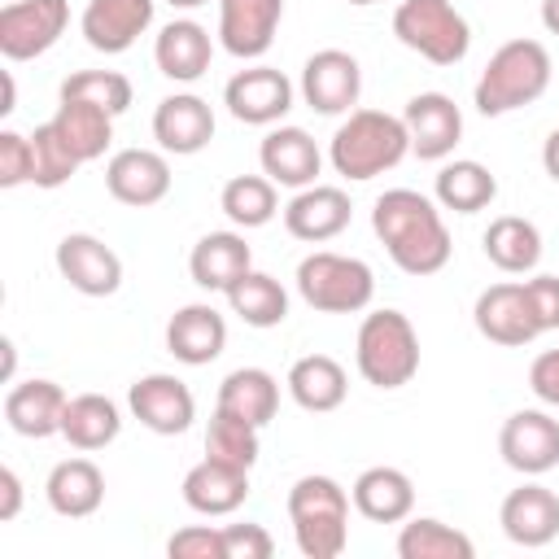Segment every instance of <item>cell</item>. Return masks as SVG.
Segmentation results:
<instances>
[{"label":"cell","mask_w":559,"mask_h":559,"mask_svg":"<svg viewBox=\"0 0 559 559\" xmlns=\"http://www.w3.org/2000/svg\"><path fill=\"white\" fill-rule=\"evenodd\" d=\"M371 231L406 275H437L450 262V231L441 210L415 188H389L371 205Z\"/></svg>","instance_id":"cell-1"},{"label":"cell","mask_w":559,"mask_h":559,"mask_svg":"<svg viewBox=\"0 0 559 559\" xmlns=\"http://www.w3.org/2000/svg\"><path fill=\"white\" fill-rule=\"evenodd\" d=\"M406 153H411V131L397 114H384V109H349V118L336 127L328 148L332 170L354 183L393 170Z\"/></svg>","instance_id":"cell-2"},{"label":"cell","mask_w":559,"mask_h":559,"mask_svg":"<svg viewBox=\"0 0 559 559\" xmlns=\"http://www.w3.org/2000/svg\"><path fill=\"white\" fill-rule=\"evenodd\" d=\"M546 87H550V52H546V44L542 39H507L489 57V66L480 70L472 100H476V109L485 118H502V114H511L520 105L542 100Z\"/></svg>","instance_id":"cell-3"},{"label":"cell","mask_w":559,"mask_h":559,"mask_svg":"<svg viewBox=\"0 0 559 559\" xmlns=\"http://www.w3.org/2000/svg\"><path fill=\"white\" fill-rule=\"evenodd\" d=\"M288 520L306 559H336L349 546V493L323 472H310L288 489Z\"/></svg>","instance_id":"cell-4"},{"label":"cell","mask_w":559,"mask_h":559,"mask_svg":"<svg viewBox=\"0 0 559 559\" xmlns=\"http://www.w3.org/2000/svg\"><path fill=\"white\" fill-rule=\"evenodd\" d=\"M358 376L376 389H402L419 371V332L402 310H371L354 345Z\"/></svg>","instance_id":"cell-5"},{"label":"cell","mask_w":559,"mask_h":559,"mask_svg":"<svg viewBox=\"0 0 559 559\" xmlns=\"http://www.w3.org/2000/svg\"><path fill=\"white\" fill-rule=\"evenodd\" d=\"M297 293L310 310L323 314H358L376 297V275L362 258L319 249L297 262Z\"/></svg>","instance_id":"cell-6"},{"label":"cell","mask_w":559,"mask_h":559,"mask_svg":"<svg viewBox=\"0 0 559 559\" xmlns=\"http://www.w3.org/2000/svg\"><path fill=\"white\" fill-rule=\"evenodd\" d=\"M393 35L432 66H459L472 48V26L450 0H402L393 9Z\"/></svg>","instance_id":"cell-7"},{"label":"cell","mask_w":559,"mask_h":559,"mask_svg":"<svg viewBox=\"0 0 559 559\" xmlns=\"http://www.w3.org/2000/svg\"><path fill=\"white\" fill-rule=\"evenodd\" d=\"M70 26V0H9L0 9V52L9 61L44 57Z\"/></svg>","instance_id":"cell-8"},{"label":"cell","mask_w":559,"mask_h":559,"mask_svg":"<svg viewBox=\"0 0 559 559\" xmlns=\"http://www.w3.org/2000/svg\"><path fill=\"white\" fill-rule=\"evenodd\" d=\"M127 406H131V415H135L148 432H157V437H179V432H188L192 419H197V397H192V389H188L179 376H170V371L140 376V380L127 389Z\"/></svg>","instance_id":"cell-9"},{"label":"cell","mask_w":559,"mask_h":559,"mask_svg":"<svg viewBox=\"0 0 559 559\" xmlns=\"http://www.w3.org/2000/svg\"><path fill=\"white\" fill-rule=\"evenodd\" d=\"M498 454L520 476L559 467V419L550 411H515L498 432Z\"/></svg>","instance_id":"cell-10"},{"label":"cell","mask_w":559,"mask_h":559,"mask_svg":"<svg viewBox=\"0 0 559 559\" xmlns=\"http://www.w3.org/2000/svg\"><path fill=\"white\" fill-rule=\"evenodd\" d=\"M223 105L231 109L236 122L271 127V122H280L293 109V83L275 66H249V70H240V74L227 79Z\"/></svg>","instance_id":"cell-11"},{"label":"cell","mask_w":559,"mask_h":559,"mask_svg":"<svg viewBox=\"0 0 559 559\" xmlns=\"http://www.w3.org/2000/svg\"><path fill=\"white\" fill-rule=\"evenodd\" d=\"M57 271L61 280L83 297H114L122 288V258L87 231H70L57 245Z\"/></svg>","instance_id":"cell-12"},{"label":"cell","mask_w":559,"mask_h":559,"mask_svg":"<svg viewBox=\"0 0 559 559\" xmlns=\"http://www.w3.org/2000/svg\"><path fill=\"white\" fill-rule=\"evenodd\" d=\"M362 92V70L341 48H319L301 66V100L314 114H349Z\"/></svg>","instance_id":"cell-13"},{"label":"cell","mask_w":559,"mask_h":559,"mask_svg":"<svg viewBox=\"0 0 559 559\" xmlns=\"http://www.w3.org/2000/svg\"><path fill=\"white\" fill-rule=\"evenodd\" d=\"M476 332L493 345H507V349H520L528 341L542 336L533 310H528V297H524V284L515 280H502V284H489L480 297H476Z\"/></svg>","instance_id":"cell-14"},{"label":"cell","mask_w":559,"mask_h":559,"mask_svg":"<svg viewBox=\"0 0 559 559\" xmlns=\"http://www.w3.org/2000/svg\"><path fill=\"white\" fill-rule=\"evenodd\" d=\"M284 22V0H218V44L240 57L258 61Z\"/></svg>","instance_id":"cell-15"},{"label":"cell","mask_w":559,"mask_h":559,"mask_svg":"<svg viewBox=\"0 0 559 559\" xmlns=\"http://www.w3.org/2000/svg\"><path fill=\"white\" fill-rule=\"evenodd\" d=\"M402 122L411 131V153L419 162H441L454 153L459 135H463V114L445 92H419L406 100Z\"/></svg>","instance_id":"cell-16"},{"label":"cell","mask_w":559,"mask_h":559,"mask_svg":"<svg viewBox=\"0 0 559 559\" xmlns=\"http://www.w3.org/2000/svg\"><path fill=\"white\" fill-rule=\"evenodd\" d=\"M105 188L122 205H157L170 192V162L157 148H118L105 166Z\"/></svg>","instance_id":"cell-17"},{"label":"cell","mask_w":559,"mask_h":559,"mask_svg":"<svg viewBox=\"0 0 559 559\" xmlns=\"http://www.w3.org/2000/svg\"><path fill=\"white\" fill-rule=\"evenodd\" d=\"M498 524L515 546H528V550L550 546L559 537V493L528 480V485H520L502 498Z\"/></svg>","instance_id":"cell-18"},{"label":"cell","mask_w":559,"mask_h":559,"mask_svg":"<svg viewBox=\"0 0 559 559\" xmlns=\"http://www.w3.org/2000/svg\"><path fill=\"white\" fill-rule=\"evenodd\" d=\"M153 9L157 0H87L79 26L96 52L114 57V52H127L153 26Z\"/></svg>","instance_id":"cell-19"},{"label":"cell","mask_w":559,"mask_h":559,"mask_svg":"<svg viewBox=\"0 0 559 559\" xmlns=\"http://www.w3.org/2000/svg\"><path fill=\"white\" fill-rule=\"evenodd\" d=\"M153 140L162 144V153L192 157L214 140V109L192 92H175L153 109Z\"/></svg>","instance_id":"cell-20"},{"label":"cell","mask_w":559,"mask_h":559,"mask_svg":"<svg viewBox=\"0 0 559 559\" xmlns=\"http://www.w3.org/2000/svg\"><path fill=\"white\" fill-rule=\"evenodd\" d=\"M258 162H262V175L280 188H310L319 179L323 153L301 127H271L258 144Z\"/></svg>","instance_id":"cell-21"},{"label":"cell","mask_w":559,"mask_h":559,"mask_svg":"<svg viewBox=\"0 0 559 559\" xmlns=\"http://www.w3.org/2000/svg\"><path fill=\"white\" fill-rule=\"evenodd\" d=\"M349 197L332 183H310V188H297V197L284 205V227L288 236L297 240H310V245H323L332 236H341L349 227Z\"/></svg>","instance_id":"cell-22"},{"label":"cell","mask_w":559,"mask_h":559,"mask_svg":"<svg viewBox=\"0 0 559 559\" xmlns=\"http://www.w3.org/2000/svg\"><path fill=\"white\" fill-rule=\"evenodd\" d=\"M223 345H227V319L205 301L179 306L166 323V349L188 367L214 362L223 354Z\"/></svg>","instance_id":"cell-23"},{"label":"cell","mask_w":559,"mask_h":559,"mask_svg":"<svg viewBox=\"0 0 559 559\" xmlns=\"http://www.w3.org/2000/svg\"><path fill=\"white\" fill-rule=\"evenodd\" d=\"M249 498V467L223 463V459H201L183 476V502L197 515H231Z\"/></svg>","instance_id":"cell-24"},{"label":"cell","mask_w":559,"mask_h":559,"mask_svg":"<svg viewBox=\"0 0 559 559\" xmlns=\"http://www.w3.org/2000/svg\"><path fill=\"white\" fill-rule=\"evenodd\" d=\"M349 498H354V511L362 520H371V524H402L415 511V485H411V476L402 467H384V463L358 472Z\"/></svg>","instance_id":"cell-25"},{"label":"cell","mask_w":559,"mask_h":559,"mask_svg":"<svg viewBox=\"0 0 559 559\" xmlns=\"http://www.w3.org/2000/svg\"><path fill=\"white\" fill-rule=\"evenodd\" d=\"M153 61H157V70H162L166 79H175V83H197V79L210 70V61H214V39H210V31H205L201 22L179 17V22L162 26V35H157V44H153Z\"/></svg>","instance_id":"cell-26"},{"label":"cell","mask_w":559,"mask_h":559,"mask_svg":"<svg viewBox=\"0 0 559 559\" xmlns=\"http://www.w3.org/2000/svg\"><path fill=\"white\" fill-rule=\"evenodd\" d=\"M66 402L70 397L61 393V384H52V380H22V384H13L4 393V419H9V428L17 437L44 441V437L61 432Z\"/></svg>","instance_id":"cell-27"},{"label":"cell","mask_w":559,"mask_h":559,"mask_svg":"<svg viewBox=\"0 0 559 559\" xmlns=\"http://www.w3.org/2000/svg\"><path fill=\"white\" fill-rule=\"evenodd\" d=\"M188 271H192V284L210 293H227L245 271H253V253L240 231H210L192 245Z\"/></svg>","instance_id":"cell-28"},{"label":"cell","mask_w":559,"mask_h":559,"mask_svg":"<svg viewBox=\"0 0 559 559\" xmlns=\"http://www.w3.org/2000/svg\"><path fill=\"white\" fill-rule=\"evenodd\" d=\"M44 493H48V507L57 511V515H66V520H87V515H96L100 511V502H105V472L92 463V459H61L52 472H48V485H44Z\"/></svg>","instance_id":"cell-29"},{"label":"cell","mask_w":559,"mask_h":559,"mask_svg":"<svg viewBox=\"0 0 559 559\" xmlns=\"http://www.w3.org/2000/svg\"><path fill=\"white\" fill-rule=\"evenodd\" d=\"M288 393L301 411H314V415H328L345 402L349 393V380H345V367L332 358V354H306L288 367Z\"/></svg>","instance_id":"cell-30"},{"label":"cell","mask_w":559,"mask_h":559,"mask_svg":"<svg viewBox=\"0 0 559 559\" xmlns=\"http://www.w3.org/2000/svg\"><path fill=\"white\" fill-rule=\"evenodd\" d=\"M218 411H231V415L266 428L275 419V411H280V384H275V376L262 371V367H236V371H227L223 384H218Z\"/></svg>","instance_id":"cell-31"},{"label":"cell","mask_w":559,"mask_h":559,"mask_svg":"<svg viewBox=\"0 0 559 559\" xmlns=\"http://www.w3.org/2000/svg\"><path fill=\"white\" fill-rule=\"evenodd\" d=\"M48 122L57 127V135L70 144V153L79 162L105 157V148L114 140V114L100 109V105H92V100H61Z\"/></svg>","instance_id":"cell-32"},{"label":"cell","mask_w":559,"mask_h":559,"mask_svg":"<svg viewBox=\"0 0 559 559\" xmlns=\"http://www.w3.org/2000/svg\"><path fill=\"white\" fill-rule=\"evenodd\" d=\"M480 245H485V258L507 275H524V271H533L542 262V231L520 214L493 218L485 227Z\"/></svg>","instance_id":"cell-33"},{"label":"cell","mask_w":559,"mask_h":559,"mask_svg":"<svg viewBox=\"0 0 559 559\" xmlns=\"http://www.w3.org/2000/svg\"><path fill=\"white\" fill-rule=\"evenodd\" d=\"M432 192H437V205H441V210L476 214V210H485V205L498 197V179H493L489 166H480V162H472V157H459V162H445V166L437 170Z\"/></svg>","instance_id":"cell-34"},{"label":"cell","mask_w":559,"mask_h":559,"mask_svg":"<svg viewBox=\"0 0 559 559\" xmlns=\"http://www.w3.org/2000/svg\"><path fill=\"white\" fill-rule=\"evenodd\" d=\"M122 432V415L105 393H79L66 402L61 415V437L74 450H105Z\"/></svg>","instance_id":"cell-35"},{"label":"cell","mask_w":559,"mask_h":559,"mask_svg":"<svg viewBox=\"0 0 559 559\" xmlns=\"http://www.w3.org/2000/svg\"><path fill=\"white\" fill-rule=\"evenodd\" d=\"M227 306L236 319H245L249 328H280L288 319V293L275 275L266 271H245L231 288H227Z\"/></svg>","instance_id":"cell-36"},{"label":"cell","mask_w":559,"mask_h":559,"mask_svg":"<svg viewBox=\"0 0 559 559\" xmlns=\"http://www.w3.org/2000/svg\"><path fill=\"white\" fill-rule=\"evenodd\" d=\"M397 555L402 559H472L476 546L467 533L432 520V515H406L397 533Z\"/></svg>","instance_id":"cell-37"},{"label":"cell","mask_w":559,"mask_h":559,"mask_svg":"<svg viewBox=\"0 0 559 559\" xmlns=\"http://www.w3.org/2000/svg\"><path fill=\"white\" fill-rule=\"evenodd\" d=\"M218 210L236 223V227H266L275 214H280V197H275V183L266 175H236L223 183V197H218Z\"/></svg>","instance_id":"cell-38"},{"label":"cell","mask_w":559,"mask_h":559,"mask_svg":"<svg viewBox=\"0 0 559 559\" xmlns=\"http://www.w3.org/2000/svg\"><path fill=\"white\" fill-rule=\"evenodd\" d=\"M258 424L231 415V411H218L210 415V428H205V454L210 459H223V463H236V467H253L258 463Z\"/></svg>","instance_id":"cell-39"},{"label":"cell","mask_w":559,"mask_h":559,"mask_svg":"<svg viewBox=\"0 0 559 559\" xmlns=\"http://www.w3.org/2000/svg\"><path fill=\"white\" fill-rule=\"evenodd\" d=\"M61 100H92L118 118L131 105V79L118 70H74L61 83Z\"/></svg>","instance_id":"cell-40"},{"label":"cell","mask_w":559,"mask_h":559,"mask_svg":"<svg viewBox=\"0 0 559 559\" xmlns=\"http://www.w3.org/2000/svg\"><path fill=\"white\" fill-rule=\"evenodd\" d=\"M31 144H35V188H61V183L83 166V162L70 153V144L57 135L52 122H39L35 135H31Z\"/></svg>","instance_id":"cell-41"},{"label":"cell","mask_w":559,"mask_h":559,"mask_svg":"<svg viewBox=\"0 0 559 559\" xmlns=\"http://www.w3.org/2000/svg\"><path fill=\"white\" fill-rule=\"evenodd\" d=\"M35 183V144L22 131H0V188Z\"/></svg>","instance_id":"cell-42"},{"label":"cell","mask_w":559,"mask_h":559,"mask_svg":"<svg viewBox=\"0 0 559 559\" xmlns=\"http://www.w3.org/2000/svg\"><path fill=\"white\" fill-rule=\"evenodd\" d=\"M166 555H170V559H227V550H223V528L188 524V528H179V533L166 542Z\"/></svg>","instance_id":"cell-43"},{"label":"cell","mask_w":559,"mask_h":559,"mask_svg":"<svg viewBox=\"0 0 559 559\" xmlns=\"http://www.w3.org/2000/svg\"><path fill=\"white\" fill-rule=\"evenodd\" d=\"M223 550L227 559H271L275 537L262 524H223Z\"/></svg>","instance_id":"cell-44"},{"label":"cell","mask_w":559,"mask_h":559,"mask_svg":"<svg viewBox=\"0 0 559 559\" xmlns=\"http://www.w3.org/2000/svg\"><path fill=\"white\" fill-rule=\"evenodd\" d=\"M524 297H528V310L537 319L542 332H555L559 328V275H533L524 280Z\"/></svg>","instance_id":"cell-45"},{"label":"cell","mask_w":559,"mask_h":559,"mask_svg":"<svg viewBox=\"0 0 559 559\" xmlns=\"http://www.w3.org/2000/svg\"><path fill=\"white\" fill-rule=\"evenodd\" d=\"M528 389L546 402V406H559V349H546L533 358L528 367Z\"/></svg>","instance_id":"cell-46"},{"label":"cell","mask_w":559,"mask_h":559,"mask_svg":"<svg viewBox=\"0 0 559 559\" xmlns=\"http://www.w3.org/2000/svg\"><path fill=\"white\" fill-rule=\"evenodd\" d=\"M17 511H22V480L13 467H0V520L9 524L17 520Z\"/></svg>","instance_id":"cell-47"},{"label":"cell","mask_w":559,"mask_h":559,"mask_svg":"<svg viewBox=\"0 0 559 559\" xmlns=\"http://www.w3.org/2000/svg\"><path fill=\"white\" fill-rule=\"evenodd\" d=\"M542 166H546V175L559 183V127L546 135V144H542Z\"/></svg>","instance_id":"cell-48"},{"label":"cell","mask_w":559,"mask_h":559,"mask_svg":"<svg viewBox=\"0 0 559 559\" xmlns=\"http://www.w3.org/2000/svg\"><path fill=\"white\" fill-rule=\"evenodd\" d=\"M542 26L550 35H559V0H542Z\"/></svg>","instance_id":"cell-49"},{"label":"cell","mask_w":559,"mask_h":559,"mask_svg":"<svg viewBox=\"0 0 559 559\" xmlns=\"http://www.w3.org/2000/svg\"><path fill=\"white\" fill-rule=\"evenodd\" d=\"M13 100H17V87H13V74L4 70V105H0V114H13Z\"/></svg>","instance_id":"cell-50"},{"label":"cell","mask_w":559,"mask_h":559,"mask_svg":"<svg viewBox=\"0 0 559 559\" xmlns=\"http://www.w3.org/2000/svg\"><path fill=\"white\" fill-rule=\"evenodd\" d=\"M13 362H17V354H13V341H4V380H13Z\"/></svg>","instance_id":"cell-51"},{"label":"cell","mask_w":559,"mask_h":559,"mask_svg":"<svg viewBox=\"0 0 559 559\" xmlns=\"http://www.w3.org/2000/svg\"><path fill=\"white\" fill-rule=\"evenodd\" d=\"M166 4H175V9H197V4H210V0H166Z\"/></svg>","instance_id":"cell-52"},{"label":"cell","mask_w":559,"mask_h":559,"mask_svg":"<svg viewBox=\"0 0 559 559\" xmlns=\"http://www.w3.org/2000/svg\"><path fill=\"white\" fill-rule=\"evenodd\" d=\"M345 4H380V0H345Z\"/></svg>","instance_id":"cell-53"}]
</instances>
